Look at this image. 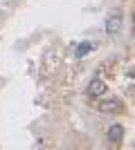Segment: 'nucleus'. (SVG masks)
I'll use <instances>...</instances> for the list:
<instances>
[{
  "instance_id": "f257e3e1",
  "label": "nucleus",
  "mask_w": 135,
  "mask_h": 150,
  "mask_svg": "<svg viewBox=\"0 0 135 150\" xmlns=\"http://www.w3.org/2000/svg\"><path fill=\"white\" fill-rule=\"evenodd\" d=\"M104 92H106V85H104V81H99V79L90 81V85H88V94H90V96H101Z\"/></svg>"
},
{
  "instance_id": "f03ea898",
  "label": "nucleus",
  "mask_w": 135,
  "mask_h": 150,
  "mask_svg": "<svg viewBox=\"0 0 135 150\" xmlns=\"http://www.w3.org/2000/svg\"><path fill=\"white\" fill-rule=\"evenodd\" d=\"M108 139H110V141H113V144H117V141H122V139H124V128H122V125H110V128H108Z\"/></svg>"
},
{
  "instance_id": "7ed1b4c3",
  "label": "nucleus",
  "mask_w": 135,
  "mask_h": 150,
  "mask_svg": "<svg viewBox=\"0 0 135 150\" xmlns=\"http://www.w3.org/2000/svg\"><path fill=\"white\" fill-rule=\"evenodd\" d=\"M119 27H122V18H119V16H110V18L106 20V34H117Z\"/></svg>"
},
{
  "instance_id": "20e7f679",
  "label": "nucleus",
  "mask_w": 135,
  "mask_h": 150,
  "mask_svg": "<svg viewBox=\"0 0 135 150\" xmlns=\"http://www.w3.org/2000/svg\"><path fill=\"white\" fill-rule=\"evenodd\" d=\"M92 47H95V45L90 43V40H86V43H79L77 47H74V56H77V58H84L88 52H92Z\"/></svg>"
},
{
  "instance_id": "39448f33",
  "label": "nucleus",
  "mask_w": 135,
  "mask_h": 150,
  "mask_svg": "<svg viewBox=\"0 0 135 150\" xmlns=\"http://www.w3.org/2000/svg\"><path fill=\"white\" fill-rule=\"evenodd\" d=\"M117 105H119L117 99H108V101H101L97 108H99V112H113V110H117Z\"/></svg>"
},
{
  "instance_id": "423d86ee",
  "label": "nucleus",
  "mask_w": 135,
  "mask_h": 150,
  "mask_svg": "<svg viewBox=\"0 0 135 150\" xmlns=\"http://www.w3.org/2000/svg\"><path fill=\"white\" fill-rule=\"evenodd\" d=\"M129 76H135V69H129Z\"/></svg>"
}]
</instances>
